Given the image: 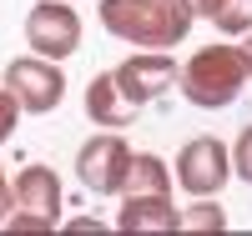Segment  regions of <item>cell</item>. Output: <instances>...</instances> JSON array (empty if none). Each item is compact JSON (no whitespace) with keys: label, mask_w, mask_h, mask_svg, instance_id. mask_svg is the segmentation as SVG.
Wrapping results in <instances>:
<instances>
[{"label":"cell","mask_w":252,"mask_h":236,"mask_svg":"<svg viewBox=\"0 0 252 236\" xmlns=\"http://www.w3.org/2000/svg\"><path fill=\"white\" fill-rule=\"evenodd\" d=\"M101 30L141 51H172L197 26L192 0H101L96 5Z\"/></svg>","instance_id":"cell-1"},{"label":"cell","mask_w":252,"mask_h":236,"mask_svg":"<svg viewBox=\"0 0 252 236\" xmlns=\"http://www.w3.org/2000/svg\"><path fill=\"white\" fill-rule=\"evenodd\" d=\"M252 85V66L242 46H202L192 51V60L182 66V96L197 105V111H227L242 91Z\"/></svg>","instance_id":"cell-2"},{"label":"cell","mask_w":252,"mask_h":236,"mask_svg":"<svg viewBox=\"0 0 252 236\" xmlns=\"http://www.w3.org/2000/svg\"><path fill=\"white\" fill-rule=\"evenodd\" d=\"M15 211L5 216V231L20 236H46L61 226V176L46 161H31L15 171Z\"/></svg>","instance_id":"cell-3"},{"label":"cell","mask_w":252,"mask_h":236,"mask_svg":"<svg viewBox=\"0 0 252 236\" xmlns=\"http://www.w3.org/2000/svg\"><path fill=\"white\" fill-rule=\"evenodd\" d=\"M131 161H136V151L126 146L121 131H101L76 151V181L91 196H121L126 176H131Z\"/></svg>","instance_id":"cell-4"},{"label":"cell","mask_w":252,"mask_h":236,"mask_svg":"<svg viewBox=\"0 0 252 236\" xmlns=\"http://www.w3.org/2000/svg\"><path fill=\"white\" fill-rule=\"evenodd\" d=\"M81 15L71 10V0H35L26 10V46L46 60H71L81 51Z\"/></svg>","instance_id":"cell-5"},{"label":"cell","mask_w":252,"mask_h":236,"mask_svg":"<svg viewBox=\"0 0 252 236\" xmlns=\"http://www.w3.org/2000/svg\"><path fill=\"white\" fill-rule=\"evenodd\" d=\"M172 171H177V186L187 196H217L227 186V176H232V151H227L217 136H192L177 151Z\"/></svg>","instance_id":"cell-6"},{"label":"cell","mask_w":252,"mask_h":236,"mask_svg":"<svg viewBox=\"0 0 252 236\" xmlns=\"http://www.w3.org/2000/svg\"><path fill=\"white\" fill-rule=\"evenodd\" d=\"M5 85L15 91V101L26 105V116H51L61 105V96H66L61 60H46V55H15L5 66Z\"/></svg>","instance_id":"cell-7"},{"label":"cell","mask_w":252,"mask_h":236,"mask_svg":"<svg viewBox=\"0 0 252 236\" xmlns=\"http://www.w3.org/2000/svg\"><path fill=\"white\" fill-rule=\"evenodd\" d=\"M172 80H182V66L166 51H136L116 66V85L131 105H152L161 91H172Z\"/></svg>","instance_id":"cell-8"},{"label":"cell","mask_w":252,"mask_h":236,"mask_svg":"<svg viewBox=\"0 0 252 236\" xmlns=\"http://www.w3.org/2000/svg\"><path fill=\"white\" fill-rule=\"evenodd\" d=\"M136 111L141 105H131L121 96L116 71H96L91 76V85H86V116H91V126H101V131H131Z\"/></svg>","instance_id":"cell-9"},{"label":"cell","mask_w":252,"mask_h":236,"mask_svg":"<svg viewBox=\"0 0 252 236\" xmlns=\"http://www.w3.org/2000/svg\"><path fill=\"white\" fill-rule=\"evenodd\" d=\"M116 231H126V236H141V231H182V211L172 206V196H121Z\"/></svg>","instance_id":"cell-10"},{"label":"cell","mask_w":252,"mask_h":236,"mask_svg":"<svg viewBox=\"0 0 252 236\" xmlns=\"http://www.w3.org/2000/svg\"><path fill=\"white\" fill-rule=\"evenodd\" d=\"M172 186H177V171L172 166H166L161 156H152V151H136L121 196H172Z\"/></svg>","instance_id":"cell-11"},{"label":"cell","mask_w":252,"mask_h":236,"mask_svg":"<svg viewBox=\"0 0 252 236\" xmlns=\"http://www.w3.org/2000/svg\"><path fill=\"white\" fill-rule=\"evenodd\" d=\"M197 20H212L222 35H247L252 30V0H192Z\"/></svg>","instance_id":"cell-12"},{"label":"cell","mask_w":252,"mask_h":236,"mask_svg":"<svg viewBox=\"0 0 252 236\" xmlns=\"http://www.w3.org/2000/svg\"><path fill=\"white\" fill-rule=\"evenodd\" d=\"M182 231H227V211L212 196H197V206L182 211Z\"/></svg>","instance_id":"cell-13"},{"label":"cell","mask_w":252,"mask_h":236,"mask_svg":"<svg viewBox=\"0 0 252 236\" xmlns=\"http://www.w3.org/2000/svg\"><path fill=\"white\" fill-rule=\"evenodd\" d=\"M232 176L252 186V121L242 126V131H237V141H232Z\"/></svg>","instance_id":"cell-14"},{"label":"cell","mask_w":252,"mask_h":236,"mask_svg":"<svg viewBox=\"0 0 252 236\" xmlns=\"http://www.w3.org/2000/svg\"><path fill=\"white\" fill-rule=\"evenodd\" d=\"M20 111H26V105L15 101V91H10V85H0V146H5V141L15 136V126H20Z\"/></svg>","instance_id":"cell-15"},{"label":"cell","mask_w":252,"mask_h":236,"mask_svg":"<svg viewBox=\"0 0 252 236\" xmlns=\"http://www.w3.org/2000/svg\"><path fill=\"white\" fill-rule=\"evenodd\" d=\"M15 211V186L5 181V171H0V226H5V216Z\"/></svg>","instance_id":"cell-16"},{"label":"cell","mask_w":252,"mask_h":236,"mask_svg":"<svg viewBox=\"0 0 252 236\" xmlns=\"http://www.w3.org/2000/svg\"><path fill=\"white\" fill-rule=\"evenodd\" d=\"M242 51H247V66H252V30H247V40H242Z\"/></svg>","instance_id":"cell-17"}]
</instances>
